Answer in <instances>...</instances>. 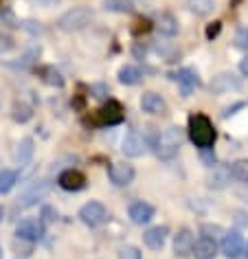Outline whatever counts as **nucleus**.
Returning <instances> with one entry per match:
<instances>
[{
    "mask_svg": "<svg viewBox=\"0 0 248 259\" xmlns=\"http://www.w3.org/2000/svg\"><path fill=\"white\" fill-rule=\"evenodd\" d=\"M103 9L116 11V14H130L132 7V0H103Z\"/></svg>",
    "mask_w": 248,
    "mask_h": 259,
    "instance_id": "nucleus-25",
    "label": "nucleus"
},
{
    "mask_svg": "<svg viewBox=\"0 0 248 259\" xmlns=\"http://www.w3.org/2000/svg\"><path fill=\"white\" fill-rule=\"evenodd\" d=\"M119 81L126 83V86H136V83L143 81V73L139 66H132V64H128V66H121L119 68Z\"/></svg>",
    "mask_w": 248,
    "mask_h": 259,
    "instance_id": "nucleus-21",
    "label": "nucleus"
},
{
    "mask_svg": "<svg viewBox=\"0 0 248 259\" xmlns=\"http://www.w3.org/2000/svg\"><path fill=\"white\" fill-rule=\"evenodd\" d=\"M244 248H246V244H244V237H241L239 231L224 233V239H222V255L226 259H239Z\"/></svg>",
    "mask_w": 248,
    "mask_h": 259,
    "instance_id": "nucleus-7",
    "label": "nucleus"
},
{
    "mask_svg": "<svg viewBox=\"0 0 248 259\" xmlns=\"http://www.w3.org/2000/svg\"><path fill=\"white\" fill-rule=\"evenodd\" d=\"M244 255H246V259H248V244H246V248H244Z\"/></svg>",
    "mask_w": 248,
    "mask_h": 259,
    "instance_id": "nucleus-40",
    "label": "nucleus"
},
{
    "mask_svg": "<svg viewBox=\"0 0 248 259\" xmlns=\"http://www.w3.org/2000/svg\"><path fill=\"white\" fill-rule=\"evenodd\" d=\"M42 79L44 83H49V86H64V77L60 70H55L53 66H47V68H42Z\"/></svg>",
    "mask_w": 248,
    "mask_h": 259,
    "instance_id": "nucleus-26",
    "label": "nucleus"
},
{
    "mask_svg": "<svg viewBox=\"0 0 248 259\" xmlns=\"http://www.w3.org/2000/svg\"><path fill=\"white\" fill-rule=\"evenodd\" d=\"M174 79L178 81V86H180V93H182V97H189V95H191L195 88H198V83H200V81H198V75H195L191 68H185V70H180V73L176 75Z\"/></svg>",
    "mask_w": 248,
    "mask_h": 259,
    "instance_id": "nucleus-18",
    "label": "nucleus"
},
{
    "mask_svg": "<svg viewBox=\"0 0 248 259\" xmlns=\"http://www.w3.org/2000/svg\"><path fill=\"white\" fill-rule=\"evenodd\" d=\"M193 246H195V239L189 229H180L174 235V252L178 257H189L193 252Z\"/></svg>",
    "mask_w": 248,
    "mask_h": 259,
    "instance_id": "nucleus-13",
    "label": "nucleus"
},
{
    "mask_svg": "<svg viewBox=\"0 0 248 259\" xmlns=\"http://www.w3.org/2000/svg\"><path fill=\"white\" fill-rule=\"evenodd\" d=\"M233 169V178L239 180V183L248 185V158H241V160H235V163L231 165Z\"/></svg>",
    "mask_w": 248,
    "mask_h": 259,
    "instance_id": "nucleus-27",
    "label": "nucleus"
},
{
    "mask_svg": "<svg viewBox=\"0 0 248 259\" xmlns=\"http://www.w3.org/2000/svg\"><path fill=\"white\" fill-rule=\"evenodd\" d=\"M139 3H147V0H139Z\"/></svg>",
    "mask_w": 248,
    "mask_h": 259,
    "instance_id": "nucleus-42",
    "label": "nucleus"
},
{
    "mask_svg": "<svg viewBox=\"0 0 248 259\" xmlns=\"http://www.w3.org/2000/svg\"><path fill=\"white\" fill-rule=\"evenodd\" d=\"M16 235L20 239H27V242H37V239H42V235H44V224L40 220L27 218L16 226Z\"/></svg>",
    "mask_w": 248,
    "mask_h": 259,
    "instance_id": "nucleus-10",
    "label": "nucleus"
},
{
    "mask_svg": "<svg viewBox=\"0 0 248 259\" xmlns=\"http://www.w3.org/2000/svg\"><path fill=\"white\" fill-rule=\"evenodd\" d=\"M220 22H215V24H211V27H209L206 29V37H209V40H211V37H215V35H218L220 33Z\"/></svg>",
    "mask_w": 248,
    "mask_h": 259,
    "instance_id": "nucleus-35",
    "label": "nucleus"
},
{
    "mask_svg": "<svg viewBox=\"0 0 248 259\" xmlns=\"http://www.w3.org/2000/svg\"><path fill=\"white\" fill-rule=\"evenodd\" d=\"M130 220H132L134 224H147L149 220L154 218V206L152 204H147V202H143V200H139V202H132L130 204Z\"/></svg>",
    "mask_w": 248,
    "mask_h": 259,
    "instance_id": "nucleus-15",
    "label": "nucleus"
},
{
    "mask_svg": "<svg viewBox=\"0 0 248 259\" xmlns=\"http://www.w3.org/2000/svg\"><path fill=\"white\" fill-rule=\"evenodd\" d=\"M134 55L139 57V60H143V57H145V49H141L139 44H136V47H134Z\"/></svg>",
    "mask_w": 248,
    "mask_h": 259,
    "instance_id": "nucleus-37",
    "label": "nucleus"
},
{
    "mask_svg": "<svg viewBox=\"0 0 248 259\" xmlns=\"http://www.w3.org/2000/svg\"><path fill=\"white\" fill-rule=\"evenodd\" d=\"M5 218V209H3V206H0V220H3Z\"/></svg>",
    "mask_w": 248,
    "mask_h": 259,
    "instance_id": "nucleus-39",
    "label": "nucleus"
},
{
    "mask_svg": "<svg viewBox=\"0 0 248 259\" xmlns=\"http://www.w3.org/2000/svg\"><path fill=\"white\" fill-rule=\"evenodd\" d=\"M178 20H176L174 14H160L158 18H156V31H158L160 35L165 37H174L176 33H178Z\"/></svg>",
    "mask_w": 248,
    "mask_h": 259,
    "instance_id": "nucleus-19",
    "label": "nucleus"
},
{
    "mask_svg": "<svg viewBox=\"0 0 248 259\" xmlns=\"http://www.w3.org/2000/svg\"><path fill=\"white\" fill-rule=\"evenodd\" d=\"M79 218L86 226L95 229V226H101L108 222V209L101 202H86L79 209Z\"/></svg>",
    "mask_w": 248,
    "mask_h": 259,
    "instance_id": "nucleus-5",
    "label": "nucleus"
},
{
    "mask_svg": "<svg viewBox=\"0 0 248 259\" xmlns=\"http://www.w3.org/2000/svg\"><path fill=\"white\" fill-rule=\"evenodd\" d=\"M18 183V174L14 169H3L0 171V196L3 193H9L14 189V185Z\"/></svg>",
    "mask_w": 248,
    "mask_h": 259,
    "instance_id": "nucleus-24",
    "label": "nucleus"
},
{
    "mask_svg": "<svg viewBox=\"0 0 248 259\" xmlns=\"http://www.w3.org/2000/svg\"><path fill=\"white\" fill-rule=\"evenodd\" d=\"M0 259H3V248H0Z\"/></svg>",
    "mask_w": 248,
    "mask_h": 259,
    "instance_id": "nucleus-41",
    "label": "nucleus"
},
{
    "mask_svg": "<svg viewBox=\"0 0 248 259\" xmlns=\"http://www.w3.org/2000/svg\"><path fill=\"white\" fill-rule=\"evenodd\" d=\"M42 218H44V222H53V220L57 218V213L51 209V206H44V209H42Z\"/></svg>",
    "mask_w": 248,
    "mask_h": 259,
    "instance_id": "nucleus-34",
    "label": "nucleus"
},
{
    "mask_svg": "<svg viewBox=\"0 0 248 259\" xmlns=\"http://www.w3.org/2000/svg\"><path fill=\"white\" fill-rule=\"evenodd\" d=\"M141 108L147 114H165L167 112V103L158 93H145L141 97Z\"/></svg>",
    "mask_w": 248,
    "mask_h": 259,
    "instance_id": "nucleus-16",
    "label": "nucleus"
},
{
    "mask_svg": "<svg viewBox=\"0 0 248 259\" xmlns=\"http://www.w3.org/2000/svg\"><path fill=\"white\" fill-rule=\"evenodd\" d=\"M202 160L206 163V167L215 165V154H211V147H209V150H202Z\"/></svg>",
    "mask_w": 248,
    "mask_h": 259,
    "instance_id": "nucleus-33",
    "label": "nucleus"
},
{
    "mask_svg": "<svg viewBox=\"0 0 248 259\" xmlns=\"http://www.w3.org/2000/svg\"><path fill=\"white\" fill-rule=\"evenodd\" d=\"M156 53L165 57V62H174V57L178 55V53H176V49L174 47H167V44H158V47H156Z\"/></svg>",
    "mask_w": 248,
    "mask_h": 259,
    "instance_id": "nucleus-31",
    "label": "nucleus"
},
{
    "mask_svg": "<svg viewBox=\"0 0 248 259\" xmlns=\"http://www.w3.org/2000/svg\"><path fill=\"white\" fill-rule=\"evenodd\" d=\"M193 255L195 259H213L218 255V244L211 237H200L193 246Z\"/></svg>",
    "mask_w": 248,
    "mask_h": 259,
    "instance_id": "nucleus-20",
    "label": "nucleus"
},
{
    "mask_svg": "<svg viewBox=\"0 0 248 259\" xmlns=\"http://www.w3.org/2000/svg\"><path fill=\"white\" fill-rule=\"evenodd\" d=\"M180 145H182V132L178 127L172 125V127L162 130L158 137H156L154 150H156V154H158V158L169 160V158H174L176 154L180 152Z\"/></svg>",
    "mask_w": 248,
    "mask_h": 259,
    "instance_id": "nucleus-2",
    "label": "nucleus"
},
{
    "mask_svg": "<svg viewBox=\"0 0 248 259\" xmlns=\"http://www.w3.org/2000/svg\"><path fill=\"white\" fill-rule=\"evenodd\" d=\"M231 180H233L231 167L228 165H213V169L209 171V176H206V185H209V189L220 191V189H226V187L231 185Z\"/></svg>",
    "mask_w": 248,
    "mask_h": 259,
    "instance_id": "nucleus-9",
    "label": "nucleus"
},
{
    "mask_svg": "<svg viewBox=\"0 0 248 259\" xmlns=\"http://www.w3.org/2000/svg\"><path fill=\"white\" fill-rule=\"evenodd\" d=\"M57 183H60V187L66 191H81L84 187H86V176L77 169H68V171L60 174Z\"/></svg>",
    "mask_w": 248,
    "mask_h": 259,
    "instance_id": "nucleus-14",
    "label": "nucleus"
},
{
    "mask_svg": "<svg viewBox=\"0 0 248 259\" xmlns=\"http://www.w3.org/2000/svg\"><path fill=\"white\" fill-rule=\"evenodd\" d=\"M241 90V79L233 73H220L213 77L211 81V93L213 95H226V93H235Z\"/></svg>",
    "mask_w": 248,
    "mask_h": 259,
    "instance_id": "nucleus-8",
    "label": "nucleus"
},
{
    "mask_svg": "<svg viewBox=\"0 0 248 259\" xmlns=\"http://www.w3.org/2000/svg\"><path fill=\"white\" fill-rule=\"evenodd\" d=\"M97 116H99V123H103V125H119V123L123 121V108H121L119 101L110 99L106 106L99 110Z\"/></svg>",
    "mask_w": 248,
    "mask_h": 259,
    "instance_id": "nucleus-12",
    "label": "nucleus"
},
{
    "mask_svg": "<svg viewBox=\"0 0 248 259\" xmlns=\"http://www.w3.org/2000/svg\"><path fill=\"white\" fill-rule=\"evenodd\" d=\"M108 176H110V180H112V185L126 187V185H130L134 180L136 171H134V167L128 165V163H114L112 167H110Z\"/></svg>",
    "mask_w": 248,
    "mask_h": 259,
    "instance_id": "nucleus-11",
    "label": "nucleus"
},
{
    "mask_svg": "<svg viewBox=\"0 0 248 259\" xmlns=\"http://www.w3.org/2000/svg\"><path fill=\"white\" fill-rule=\"evenodd\" d=\"M93 90H95V93H99V95H97L99 99H103V97H106V88H103V86H95Z\"/></svg>",
    "mask_w": 248,
    "mask_h": 259,
    "instance_id": "nucleus-38",
    "label": "nucleus"
},
{
    "mask_svg": "<svg viewBox=\"0 0 248 259\" xmlns=\"http://www.w3.org/2000/svg\"><path fill=\"white\" fill-rule=\"evenodd\" d=\"M33 141L31 139H22L20 143H18L16 147V160L20 165H29L31 163V158H33Z\"/></svg>",
    "mask_w": 248,
    "mask_h": 259,
    "instance_id": "nucleus-23",
    "label": "nucleus"
},
{
    "mask_svg": "<svg viewBox=\"0 0 248 259\" xmlns=\"http://www.w3.org/2000/svg\"><path fill=\"white\" fill-rule=\"evenodd\" d=\"M202 233H204V237H211V239L224 235L222 226H218V224H204V226H202Z\"/></svg>",
    "mask_w": 248,
    "mask_h": 259,
    "instance_id": "nucleus-32",
    "label": "nucleus"
},
{
    "mask_svg": "<svg viewBox=\"0 0 248 259\" xmlns=\"http://www.w3.org/2000/svg\"><path fill=\"white\" fill-rule=\"evenodd\" d=\"M187 9L191 11V14L204 18L209 14H213L215 9V0H187Z\"/></svg>",
    "mask_w": 248,
    "mask_h": 259,
    "instance_id": "nucleus-22",
    "label": "nucleus"
},
{
    "mask_svg": "<svg viewBox=\"0 0 248 259\" xmlns=\"http://www.w3.org/2000/svg\"><path fill=\"white\" fill-rule=\"evenodd\" d=\"M11 116H14V121L18 123H27L31 116H33V112H31V108L27 106V103H14V112H11Z\"/></svg>",
    "mask_w": 248,
    "mask_h": 259,
    "instance_id": "nucleus-28",
    "label": "nucleus"
},
{
    "mask_svg": "<svg viewBox=\"0 0 248 259\" xmlns=\"http://www.w3.org/2000/svg\"><path fill=\"white\" fill-rule=\"evenodd\" d=\"M147 145H149V141L143 137L139 130H130V132L126 134V139H123V143H121V152L130 158H139V156L145 154Z\"/></svg>",
    "mask_w": 248,
    "mask_h": 259,
    "instance_id": "nucleus-6",
    "label": "nucleus"
},
{
    "mask_svg": "<svg viewBox=\"0 0 248 259\" xmlns=\"http://www.w3.org/2000/svg\"><path fill=\"white\" fill-rule=\"evenodd\" d=\"M167 226H152L149 231H145V235H143V242L145 246H149L152 250H160L162 246H165V239H167Z\"/></svg>",
    "mask_w": 248,
    "mask_h": 259,
    "instance_id": "nucleus-17",
    "label": "nucleus"
},
{
    "mask_svg": "<svg viewBox=\"0 0 248 259\" xmlns=\"http://www.w3.org/2000/svg\"><path fill=\"white\" fill-rule=\"evenodd\" d=\"M189 137L200 150H209L215 143V127L204 114H193L189 119Z\"/></svg>",
    "mask_w": 248,
    "mask_h": 259,
    "instance_id": "nucleus-1",
    "label": "nucleus"
},
{
    "mask_svg": "<svg viewBox=\"0 0 248 259\" xmlns=\"http://www.w3.org/2000/svg\"><path fill=\"white\" fill-rule=\"evenodd\" d=\"M119 259H141V250L136 246H121L119 248Z\"/></svg>",
    "mask_w": 248,
    "mask_h": 259,
    "instance_id": "nucleus-30",
    "label": "nucleus"
},
{
    "mask_svg": "<svg viewBox=\"0 0 248 259\" xmlns=\"http://www.w3.org/2000/svg\"><path fill=\"white\" fill-rule=\"evenodd\" d=\"M239 73L244 75V77H248V55L244 57V60L239 62Z\"/></svg>",
    "mask_w": 248,
    "mask_h": 259,
    "instance_id": "nucleus-36",
    "label": "nucleus"
},
{
    "mask_svg": "<svg viewBox=\"0 0 248 259\" xmlns=\"http://www.w3.org/2000/svg\"><path fill=\"white\" fill-rule=\"evenodd\" d=\"M90 20H93V11H90L88 7H75V9L66 11V14L60 18L57 27L70 33V31H79L84 27H88Z\"/></svg>",
    "mask_w": 248,
    "mask_h": 259,
    "instance_id": "nucleus-3",
    "label": "nucleus"
},
{
    "mask_svg": "<svg viewBox=\"0 0 248 259\" xmlns=\"http://www.w3.org/2000/svg\"><path fill=\"white\" fill-rule=\"evenodd\" d=\"M51 187H53L51 180H33V183H31L27 189L20 193V198H18V204L24 206V209H27V206H33L37 200H42L51 191Z\"/></svg>",
    "mask_w": 248,
    "mask_h": 259,
    "instance_id": "nucleus-4",
    "label": "nucleus"
},
{
    "mask_svg": "<svg viewBox=\"0 0 248 259\" xmlns=\"http://www.w3.org/2000/svg\"><path fill=\"white\" fill-rule=\"evenodd\" d=\"M235 47L241 51H248V27H239L235 31Z\"/></svg>",
    "mask_w": 248,
    "mask_h": 259,
    "instance_id": "nucleus-29",
    "label": "nucleus"
}]
</instances>
